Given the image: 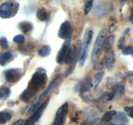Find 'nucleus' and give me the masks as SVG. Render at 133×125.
<instances>
[{
  "label": "nucleus",
  "instance_id": "nucleus-31",
  "mask_svg": "<svg viewBox=\"0 0 133 125\" xmlns=\"http://www.w3.org/2000/svg\"><path fill=\"white\" fill-rule=\"evenodd\" d=\"M104 66L105 65V63L103 62H98V63H96L94 66V69L97 70V71H101L104 68Z\"/></svg>",
  "mask_w": 133,
  "mask_h": 125
},
{
  "label": "nucleus",
  "instance_id": "nucleus-34",
  "mask_svg": "<svg viewBox=\"0 0 133 125\" xmlns=\"http://www.w3.org/2000/svg\"><path fill=\"white\" fill-rule=\"evenodd\" d=\"M24 119H18L16 121V122H14L12 125H22L24 123Z\"/></svg>",
  "mask_w": 133,
  "mask_h": 125
},
{
  "label": "nucleus",
  "instance_id": "nucleus-40",
  "mask_svg": "<svg viewBox=\"0 0 133 125\" xmlns=\"http://www.w3.org/2000/svg\"><path fill=\"white\" fill-rule=\"evenodd\" d=\"M82 125H84V124H82Z\"/></svg>",
  "mask_w": 133,
  "mask_h": 125
},
{
  "label": "nucleus",
  "instance_id": "nucleus-12",
  "mask_svg": "<svg viewBox=\"0 0 133 125\" xmlns=\"http://www.w3.org/2000/svg\"><path fill=\"white\" fill-rule=\"evenodd\" d=\"M35 91L30 89V88H27L21 94L20 96V100L24 102H28L31 99L35 96Z\"/></svg>",
  "mask_w": 133,
  "mask_h": 125
},
{
  "label": "nucleus",
  "instance_id": "nucleus-26",
  "mask_svg": "<svg viewBox=\"0 0 133 125\" xmlns=\"http://www.w3.org/2000/svg\"><path fill=\"white\" fill-rule=\"evenodd\" d=\"M93 7V1H88L86 0L85 3V7H84V13L85 15H88Z\"/></svg>",
  "mask_w": 133,
  "mask_h": 125
},
{
  "label": "nucleus",
  "instance_id": "nucleus-25",
  "mask_svg": "<svg viewBox=\"0 0 133 125\" xmlns=\"http://www.w3.org/2000/svg\"><path fill=\"white\" fill-rule=\"evenodd\" d=\"M11 91L9 88L3 87L0 89V99H5L10 95Z\"/></svg>",
  "mask_w": 133,
  "mask_h": 125
},
{
  "label": "nucleus",
  "instance_id": "nucleus-5",
  "mask_svg": "<svg viewBox=\"0 0 133 125\" xmlns=\"http://www.w3.org/2000/svg\"><path fill=\"white\" fill-rule=\"evenodd\" d=\"M49 99H47L46 100H44V102L35 112H33V114L28 118V119L25 121L24 125H34L35 122H37L39 119L41 117L42 115L46 108L48 102H49Z\"/></svg>",
  "mask_w": 133,
  "mask_h": 125
},
{
  "label": "nucleus",
  "instance_id": "nucleus-28",
  "mask_svg": "<svg viewBox=\"0 0 133 125\" xmlns=\"http://www.w3.org/2000/svg\"><path fill=\"white\" fill-rule=\"evenodd\" d=\"M114 95L113 93H110V92H106L103 95V99H106L108 101L112 100L114 99Z\"/></svg>",
  "mask_w": 133,
  "mask_h": 125
},
{
  "label": "nucleus",
  "instance_id": "nucleus-24",
  "mask_svg": "<svg viewBox=\"0 0 133 125\" xmlns=\"http://www.w3.org/2000/svg\"><path fill=\"white\" fill-rule=\"evenodd\" d=\"M32 28V25L29 22H22L21 24H20V29H22L23 32L26 33L28 31L31 29Z\"/></svg>",
  "mask_w": 133,
  "mask_h": 125
},
{
  "label": "nucleus",
  "instance_id": "nucleus-6",
  "mask_svg": "<svg viewBox=\"0 0 133 125\" xmlns=\"http://www.w3.org/2000/svg\"><path fill=\"white\" fill-rule=\"evenodd\" d=\"M71 37L65 39V41L63 44L61 48L59 51L56 57V61L59 64H62L63 63L65 62V57H66V54L68 53L69 50L70 48V44H71Z\"/></svg>",
  "mask_w": 133,
  "mask_h": 125
},
{
  "label": "nucleus",
  "instance_id": "nucleus-8",
  "mask_svg": "<svg viewBox=\"0 0 133 125\" xmlns=\"http://www.w3.org/2000/svg\"><path fill=\"white\" fill-rule=\"evenodd\" d=\"M68 104L67 103H65L63 105H62L59 108L56 114L54 124L62 125L63 124L64 121L65 120L66 113H67V111H68Z\"/></svg>",
  "mask_w": 133,
  "mask_h": 125
},
{
  "label": "nucleus",
  "instance_id": "nucleus-22",
  "mask_svg": "<svg viewBox=\"0 0 133 125\" xmlns=\"http://www.w3.org/2000/svg\"><path fill=\"white\" fill-rule=\"evenodd\" d=\"M104 76V72H98L94 76V85L95 87L97 88V87L99 85L100 83L101 82L103 77Z\"/></svg>",
  "mask_w": 133,
  "mask_h": 125
},
{
  "label": "nucleus",
  "instance_id": "nucleus-39",
  "mask_svg": "<svg viewBox=\"0 0 133 125\" xmlns=\"http://www.w3.org/2000/svg\"><path fill=\"white\" fill-rule=\"evenodd\" d=\"M121 125H123V124H121Z\"/></svg>",
  "mask_w": 133,
  "mask_h": 125
},
{
  "label": "nucleus",
  "instance_id": "nucleus-27",
  "mask_svg": "<svg viewBox=\"0 0 133 125\" xmlns=\"http://www.w3.org/2000/svg\"><path fill=\"white\" fill-rule=\"evenodd\" d=\"M13 41L19 44H23L25 42V37L22 35H17L14 37Z\"/></svg>",
  "mask_w": 133,
  "mask_h": 125
},
{
  "label": "nucleus",
  "instance_id": "nucleus-15",
  "mask_svg": "<svg viewBox=\"0 0 133 125\" xmlns=\"http://www.w3.org/2000/svg\"><path fill=\"white\" fill-rule=\"evenodd\" d=\"M60 77H61V74H57V76H56V78H54V79L52 80V82H51L50 84H49V85L47 87L46 89L43 92V93H42V94H41V95L39 96V99H41L42 98L44 97L46 95H47V94H48V93H49V92L52 89H53L54 87L56 85V84H57V82L58 81L59 79L60 78Z\"/></svg>",
  "mask_w": 133,
  "mask_h": 125
},
{
  "label": "nucleus",
  "instance_id": "nucleus-16",
  "mask_svg": "<svg viewBox=\"0 0 133 125\" xmlns=\"http://www.w3.org/2000/svg\"><path fill=\"white\" fill-rule=\"evenodd\" d=\"M93 86V84L90 79H87V80H84L82 82V84L79 85L78 89L81 91L82 93L86 91H89L91 88Z\"/></svg>",
  "mask_w": 133,
  "mask_h": 125
},
{
  "label": "nucleus",
  "instance_id": "nucleus-21",
  "mask_svg": "<svg viewBox=\"0 0 133 125\" xmlns=\"http://www.w3.org/2000/svg\"><path fill=\"white\" fill-rule=\"evenodd\" d=\"M51 53V48L49 46H43L39 50V55L41 57H47Z\"/></svg>",
  "mask_w": 133,
  "mask_h": 125
},
{
  "label": "nucleus",
  "instance_id": "nucleus-35",
  "mask_svg": "<svg viewBox=\"0 0 133 125\" xmlns=\"http://www.w3.org/2000/svg\"><path fill=\"white\" fill-rule=\"evenodd\" d=\"M128 77L130 81H133V72H128Z\"/></svg>",
  "mask_w": 133,
  "mask_h": 125
},
{
  "label": "nucleus",
  "instance_id": "nucleus-13",
  "mask_svg": "<svg viewBox=\"0 0 133 125\" xmlns=\"http://www.w3.org/2000/svg\"><path fill=\"white\" fill-rule=\"evenodd\" d=\"M112 120L116 123L119 124H125L129 122V119H128L126 115L121 112H116V115L113 117Z\"/></svg>",
  "mask_w": 133,
  "mask_h": 125
},
{
  "label": "nucleus",
  "instance_id": "nucleus-32",
  "mask_svg": "<svg viewBox=\"0 0 133 125\" xmlns=\"http://www.w3.org/2000/svg\"><path fill=\"white\" fill-rule=\"evenodd\" d=\"M125 111L129 117H130L131 118H133V106L125 107Z\"/></svg>",
  "mask_w": 133,
  "mask_h": 125
},
{
  "label": "nucleus",
  "instance_id": "nucleus-7",
  "mask_svg": "<svg viewBox=\"0 0 133 125\" xmlns=\"http://www.w3.org/2000/svg\"><path fill=\"white\" fill-rule=\"evenodd\" d=\"M72 35V26L69 22L65 21L60 25L58 31V37L60 39H66Z\"/></svg>",
  "mask_w": 133,
  "mask_h": 125
},
{
  "label": "nucleus",
  "instance_id": "nucleus-9",
  "mask_svg": "<svg viewBox=\"0 0 133 125\" xmlns=\"http://www.w3.org/2000/svg\"><path fill=\"white\" fill-rule=\"evenodd\" d=\"M110 11V5L108 3L104 2H97L93 7V12L98 16H104L107 15Z\"/></svg>",
  "mask_w": 133,
  "mask_h": 125
},
{
  "label": "nucleus",
  "instance_id": "nucleus-23",
  "mask_svg": "<svg viewBox=\"0 0 133 125\" xmlns=\"http://www.w3.org/2000/svg\"><path fill=\"white\" fill-rule=\"evenodd\" d=\"M116 113V112L114 110L107 112V113H104L103 118H102V120H103V121H104V122H109L111 120H112V119H113V117L115 116Z\"/></svg>",
  "mask_w": 133,
  "mask_h": 125
},
{
  "label": "nucleus",
  "instance_id": "nucleus-18",
  "mask_svg": "<svg viewBox=\"0 0 133 125\" xmlns=\"http://www.w3.org/2000/svg\"><path fill=\"white\" fill-rule=\"evenodd\" d=\"M113 94L114 96H117V97H119V96H122L125 93V88H124V85L122 84H117L115 85L113 87Z\"/></svg>",
  "mask_w": 133,
  "mask_h": 125
},
{
  "label": "nucleus",
  "instance_id": "nucleus-11",
  "mask_svg": "<svg viewBox=\"0 0 133 125\" xmlns=\"http://www.w3.org/2000/svg\"><path fill=\"white\" fill-rule=\"evenodd\" d=\"M104 63L107 68L109 71H112L114 68L116 63V59H115V55L113 51H108L105 55L104 58Z\"/></svg>",
  "mask_w": 133,
  "mask_h": 125
},
{
  "label": "nucleus",
  "instance_id": "nucleus-10",
  "mask_svg": "<svg viewBox=\"0 0 133 125\" xmlns=\"http://www.w3.org/2000/svg\"><path fill=\"white\" fill-rule=\"evenodd\" d=\"M5 78L9 83H15L20 79V72L18 69L11 68L5 72Z\"/></svg>",
  "mask_w": 133,
  "mask_h": 125
},
{
  "label": "nucleus",
  "instance_id": "nucleus-30",
  "mask_svg": "<svg viewBox=\"0 0 133 125\" xmlns=\"http://www.w3.org/2000/svg\"><path fill=\"white\" fill-rule=\"evenodd\" d=\"M133 52V48L132 46H127L123 50V54L125 55H128L132 54Z\"/></svg>",
  "mask_w": 133,
  "mask_h": 125
},
{
  "label": "nucleus",
  "instance_id": "nucleus-33",
  "mask_svg": "<svg viewBox=\"0 0 133 125\" xmlns=\"http://www.w3.org/2000/svg\"><path fill=\"white\" fill-rule=\"evenodd\" d=\"M0 46L3 47H7L8 46V42H7V39L3 38V39H0Z\"/></svg>",
  "mask_w": 133,
  "mask_h": 125
},
{
  "label": "nucleus",
  "instance_id": "nucleus-37",
  "mask_svg": "<svg viewBox=\"0 0 133 125\" xmlns=\"http://www.w3.org/2000/svg\"><path fill=\"white\" fill-rule=\"evenodd\" d=\"M132 57H133V52H132Z\"/></svg>",
  "mask_w": 133,
  "mask_h": 125
},
{
  "label": "nucleus",
  "instance_id": "nucleus-19",
  "mask_svg": "<svg viewBox=\"0 0 133 125\" xmlns=\"http://www.w3.org/2000/svg\"><path fill=\"white\" fill-rule=\"evenodd\" d=\"M37 17L41 21L44 22L48 18V13L45 9H41L37 12Z\"/></svg>",
  "mask_w": 133,
  "mask_h": 125
},
{
  "label": "nucleus",
  "instance_id": "nucleus-29",
  "mask_svg": "<svg viewBox=\"0 0 133 125\" xmlns=\"http://www.w3.org/2000/svg\"><path fill=\"white\" fill-rule=\"evenodd\" d=\"M39 106H40V102H35L33 104H32L30 108H29V110H28V113L34 112Z\"/></svg>",
  "mask_w": 133,
  "mask_h": 125
},
{
  "label": "nucleus",
  "instance_id": "nucleus-20",
  "mask_svg": "<svg viewBox=\"0 0 133 125\" xmlns=\"http://www.w3.org/2000/svg\"><path fill=\"white\" fill-rule=\"evenodd\" d=\"M12 116L8 112H0V124H5L11 119Z\"/></svg>",
  "mask_w": 133,
  "mask_h": 125
},
{
  "label": "nucleus",
  "instance_id": "nucleus-17",
  "mask_svg": "<svg viewBox=\"0 0 133 125\" xmlns=\"http://www.w3.org/2000/svg\"><path fill=\"white\" fill-rule=\"evenodd\" d=\"M115 41V36L114 35H110L108 37L107 39H105L104 42V44H103V49L105 50L106 52L110 50L111 48H112V45L114 44Z\"/></svg>",
  "mask_w": 133,
  "mask_h": 125
},
{
  "label": "nucleus",
  "instance_id": "nucleus-4",
  "mask_svg": "<svg viewBox=\"0 0 133 125\" xmlns=\"http://www.w3.org/2000/svg\"><path fill=\"white\" fill-rule=\"evenodd\" d=\"M93 36V30H92L91 29H88L84 34L82 44L80 47V58H79L80 65H84V63H85V59H86L87 52H88L89 46L90 44L91 41Z\"/></svg>",
  "mask_w": 133,
  "mask_h": 125
},
{
  "label": "nucleus",
  "instance_id": "nucleus-14",
  "mask_svg": "<svg viewBox=\"0 0 133 125\" xmlns=\"http://www.w3.org/2000/svg\"><path fill=\"white\" fill-rule=\"evenodd\" d=\"M12 57V52L10 51H7L0 54V65L2 66H5L7 64Z\"/></svg>",
  "mask_w": 133,
  "mask_h": 125
},
{
  "label": "nucleus",
  "instance_id": "nucleus-3",
  "mask_svg": "<svg viewBox=\"0 0 133 125\" xmlns=\"http://www.w3.org/2000/svg\"><path fill=\"white\" fill-rule=\"evenodd\" d=\"M18 8V3L16 2H4L0 5V16L4 19L10 18L16 15Z\"/></svg>",
  "mask_w": 133,
  "mask_h": 125
},
{
  "label": "nucleus",
  "instance_id": "nucleus-38",
  "mask_svg": "<svg viewBox=\"0 0 133 125\" xmlns=\"http://www.w3.org/2000/svg\"><path fill=\"white\" fill-rule=\"evenodd\" d=\"M88 1H93V0H88Z\"/></svg>",
  "mask_w": 133,
  "mask_h": 125
},
{
  "label": "nucleus",
  "instance_id": "nucleus-41",
  "mask_svg": "<svg viewBox=\"0 0 133 125\" xmlns=\"http://www.w3.org/2000/svg\"></svg>",
  "mask_w": 133,
  "mask_h": 125
},
{
  "label": "nucleus",
  "instance_id": "nucleus-36",
  "mask_svg": "<svg viewBox=\"0 0 133 125\" xmlns=\"http://www.w3.org/2000/svg\"><path fill=\"white\" fill-rule=\"evenodd\" d=\"M128 0H119L120 3H121V4H124V3H126L127 2Z\"/></svg>",
  "mask_w": 133,
  "mask_h": 125
},
{
  "label": "nucleus",
  "instance_id": "nucleus-2",
  "mask_svg": "<svg viewBox=\"0 0 133 125\" xmlns=\"http://www.w3.org/2000/svg\"><path fill=\"white\" fill-rule=\"evenodd\" d=\"M46 79V71L42 68H38L32 76L31 80L29 82L30 87L29 88L34 91H35L36 89H39L45 84Z\"/></svg>",
  "mask_w": 133,
  "mask_h": 125
},
{
  "label": "nucleus",
  "instance_id": "nucleus-1",
  "mask_svg": "<svg viewBox=\"0 0 133 125\" xmlns=\"http://www.w3.org/2000/svg\"><path fill=\"white\" fill-rule=\"evenodd\" d=\"M107 31L106 29H101L97 37L94 46L92 50L91 56V61L92 63H95L99 58L100 55H101L102 51L103 49V44H104V40L107 36Z\"/></svg>",
  "mask_w": 133,
  "mask_h": 125
}]
</instances>
